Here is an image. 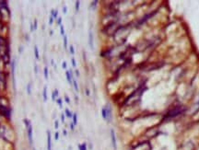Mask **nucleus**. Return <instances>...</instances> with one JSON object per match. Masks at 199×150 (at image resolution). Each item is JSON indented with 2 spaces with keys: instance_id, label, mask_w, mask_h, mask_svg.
I'll return each mask as SVG.
<instances>
[{
  "instance_id": "9",
  "label": "nucleus",
  "mask_w": 199,
  "mask_h": 150,
  "mask_svg": "<svg viewBox=\"0 0 199 150\" xmlns=\"http://www.w3.org/2000/svg\"><path fill=\"white\" fill-rule=\"evenodd\" d=\"M43 101H47L48 99V96H47V86L43 87Z\"/></svg>"
},
{
  "instance_id": "41",
  "label": "nucleus",
  "mask_w": 199,
  "mask_h": 150,
  "mask_svg": "<svg viewBox=\"0 0 199 150\" xmlns=\"http://www.w3.org/2000/svg\"><path fill=\"white\" fill-rule=\"evenodd\" d=\"M63 134H64V135H66V134H67V133H66L65 130H64V131H63Z\"/></svg>"
},
{
  "instance_id": "18",
  "label": "nucleus",
  "mask_w": 199,
  "mask_h": 150,
  "mask_svg": "<svg viewBox=\"0 0 199 150\" xmlns=\"http://www.w3.org/2000/svg\"><path fill=\"white\" fill-rule=\"evenodd\" d=\"M63 41H64V47H65V49H67V36L65 35Z\"/></svg>"
},
{
  "instance_id": "39",
  "label": "nucleus",
  "mask_w": 199,
  "mask_h": 150,
  "mask_svg": "<svg viewBox=\"0 0 199 150\" xmlns=\"http://www.w3.org/2000/svg\"><path fill=\"white\" fill-rule=\"evenodd\" d=\"M86 94L88 95V96L89 95V89H86Z\"/></svg>"
},
{
  "instance_id": "36",
  "label": "nucleus",
  "mask_w": 199,
  "mask_h": 150,
  "mask_svg": "<svg viewBox=\"0 0 199 150\" xmlns=\"http://www.w3.org/2000/svg\"><path fill=\"white\" fill-rule=\"evenodd\" d=\"M97 4H98V1H93L92 4H91V7H96Z\"/></svg>"
},
{
  "instance_id": "40",
  "label": "nucleus",
  "mask_w": 199,
  "mask_h": 150,
  "mask_svg": "<svg viewBox=\"0 0 199 150\" xmlns=\"http://www.w3.org/2000/svg\"><path fill=\"white\" fill-rule=\"evenodd\" d=\"M76 74H77V77L79 76V72H78L77 70H76Z\"/></svg>"
},
{
  "instance_id": "42",
  "label": "nucleus",
  "mask_w": 199,
  "mask_h": 150,
  "mask_svg": "<svg viewBox=\"0 0 199 150\" xmlns=\"http://www.w3.org/2000/svg\"><path fill=\"white\" fill-rule=\"evenodd\" d=\"M53 31H50V35L52 36V35H53Z\"/></svg>"
},
{
  "instance_id": "15",
  "label": "nucleus",
  "mask_w": 199,
  "mask_h": 150,
  "mask_svg": "<svg viewBox=\"0 0 199 150\" xmlns=\"http://www.w3.org/2000/svg\"><path fill=\"white\" fill-rule=\"evenodd\" d=\"M56 102L58 104V106H59V108H63V99H62L61 98H57L56 99Z\"/></svg>"
},
{
  "instance_id": "20",
  "label": "nucleus",
  "mask_w": 199,
  "mask_h": 150,
  "mask_svg": "<svg viewBox=\"0 0 199 150\" xmlns=\"http://www.w3.org/2000/svg\"><path fill=\"white\" fill-rule=\"evenodd\" d=\"M73 86L75 87V89H76V91H78V86H77V82L75 78H73Z\"/></svg>"
},
{
  "instance_id": "7",
  "label": "nucleus",
  "mask_w": 199,
  "mask_h": 150,
  "mask_svg": "<svg viewBox=\"0 0 199 150\" xmlns=\"http://www.w3.org/2000/svg\"><path fill=\"white\" fill-rule=\"evenodd\" d=\"M15 67H16V63H15V60H13V61H12V64H11V72H12V77H13L14 86L16 84V81H15Z\"/></svg>"
},
{
  "instance_id": "17",
  "label": "nucleus",
  "mask_w": 199,
  "mask_h": 150,
  "mask_svg": "<svg viewBox=\"0 0 199 150\" xmlns=\"http://www.w3.org/2000/svg\"><path fill=\"white\" fill-rule=\"evenodd\" d=\"M78 150H87V145H86V143H83L81 145H78Z\"/></svg>"
},
{
  "instance_id": "2",
  "label": "nucleus",
  "mask_w": 199,
  "mask_h": 150,
  "mask_svg": "<svg viewBox=\"0 0 199 150\" xmlns=\"http://www.w3.org/2000/svg\"><path fill=\"white\" fill-rule=\"evenodd\" d=\"M184 108L179 106V107H176V108H174L173 110H172L171 111H169L167 114H166L165 116V118L166 119H170V118H174V117H176V116L178 115H180L181 113H182L184 112Z\"/></svg>"
},
{
  "instance_id": "24",
  "label": "nucleus",
  "mask_w": 199,
  "mask_h": 150,
  "mask_svg": "<svg viewBox=\"0 0 199 150\" xmlns=\"http://www.w3.org/2000/svg\"><path fill=\"white\" fill-rule=\"evenodd\" d=\"M53 20H55V19H53V17L51 15V16H50V18H49V25H50V26H51V25H53Z\"/></svg>"
},
{
  "instance_id": "11",
  "label": "nucleus",
  "mask_w": 199,
  "mask_h": 150,
  "mask_svg": "<svg viewBox=\"0 0 199 150\" xmlns=\"http://www.w3.org/2000/svg\"><path fill=\"white\" fill-rule=\"evenodd\" d=\"M102 117L103 118V120L107 121V111H106L105 106L102 109Z\"/></svg>"
},
{
  "instance_id": "13",
  "label": "nucleus",
  "mask_w": 199,
  "mask_h": 150,
  "mask_svg": "<svg viewBox=\"0 0 199 150\" xmlns=\"http://www.w3.org/2000/svg\"><path fill=\"white\" fill-rule=\"evenodd\" d=\"M65 116L67 118H72V116H73V113L68 109H65Z\"/></svg>"
},
{
  "instance_id": "22",
  "label": "nucleus",
  "mask_w": 199,
  "mask_h": 150,
  "mask_svg": "<svg viewBox=\"0 0 199 150\" xmlns=\"http://www.w3.org/2000/svg\"><path fill=\"white\" fill-rule=\"evenodd\" d=\"M33 28H34V31H36L37 28H38V21H37V19L33 20Z\"/></svg>"
},
{
  "instance_id": "26",
  "label": "nucleus",
  "mask_w": 199,
  "mask_h": 150,
  "mask_svg": "<svg viewBox=\"0 0 199 150\" xmlns=\"http://www.w3.org/2000/svg\"><path fill=\"white\" fill-rule=\"evenodd\" d=\"M58 127H59V121L55 120V130H57Z\"/></svg>"
},
{
  "instance_id": "35",
  "label": "nucleus",
  "mask_w": 199,
  "mask_h": 150,
  "mask_svg": "<svg viewBox=\"0 0 199 150\" xmlns=\"http://www.w3.org/2000/svg\"><path fill=\"white\" fill-rule=\"evenodd\" d=\"M66 12H67V7H66L65 6L63 7V13L64 14H66Z\"/></svg>"
},
{
  "instance_id": "44",
  "label": "nucleus",
  "mask_w": 199,
  "mask_h": 150,
  "mask_svg": "<svg viewBox=\"0 0 199 150\" xmlns=\"http://www.w3.org/2000/svg\"><path fill=\"white\" fill-rule=\"evenodd\" d=\"M33 150H36V149H35V148H33Z\"/></svg>"
},
{
  "instance_id": "34",
  "label": "nucleus",
  "mask_w": 199,
  "mask_h": 150,
  "mask_svg": "<svg viewBox=\"0 0 199 150\" xmlns=\"http://www.w3.org/2000/svg\"><path fill=\"white\" fill-rule=\"evenodd\" d=\"M61 122L62 123H65V114L64 113L61 114Z\"/></svg>"
},
{
  "instance_id": "37",
  "label": "nucleus",
  "mask_w": 199,
  "mask_h": 150,
  "mask_svg": "<svg viewBox=\"0 0 199 150\" xmlns=\"http://www.w3.org/2000/svg\"><path fill=\"white\" fill-rule=\"evenodd\" d=\"M22 51H23V47H22V46H20V47H19V53H22Z\"/></svg>"
},
{
  "instance_id": "31",
  "label": "nucleus",
  "mask_w": 199,
  "mask_h": 150,
  "mask_svg": "<svg viewBox=\"0 0 199 150\" xmlns=\"http://www.w3.org/2000/svg\"><path fill=\"white\" fill-rule=\"evenodd\" d=\"M55 139L57 141L58 139H59V133L58 132H55Z\"/></svg>"
},
{
  "instance_id": "30",
  "label": "nucleus",
  "mask_w": 199,
  "mask_h": 150,
  "mask_svg": "<svg viewBox=\"0 0 199 150\" xmlns=\"http://www.w3.org/2000/svg\"><path fill=\"white\" fill-rule=\"evenodd\" d=\"M57 24L59 25V26H61V25H62V18H61V17H59V18L57 19Z\"/></svg>"
},
{
  "instance_id": "4",
  "label": "nucleus",
  "mask_w": 199,
  "mask_h": 150,
  "mask_svg": "<svg viewBox=\"0 0 199 150\" xmlns=\"http://www.w3.org/2000/svg\"><path fill=\"white\" fill-rule=\"evenodd\" d=\"M46 135H47V150H52V135H51V132L47 130L46 132Z\"/></svg>"
},
{
  "instance_id": "21",
  "label": "nucleus",
  "mask_w": 199,
  "mask_h": 150,
  "mask_svg": "<svg viewBox=\"0 0 199 150\" xmlns=\"http://www.w3.org/2000/svg\"><path fill=\"white\" fill-rule=\"evenodd\" d=\"M69 52H70V53H71L72 55H75V49H74L73 45H70V46H69Z\"/></svg>"
},
{
  "instance_id": "1",
  "label": "nucleus",
  "mask_w": 199,
  "mask_h": 150,
  "mask_svg": "<svg viewBox=\"0 0 199 150\" xmlns=\"http://www.w3.org/2000/svg\"><path fill=\"white\" fill-rule=\"evenodd\" d=\"M23 123L25 124V127H26L29 144L32 145V144H33V127H32V124L31 123V121L28 120V119H24Z\"/></svg>"
},
{
  "instance_id": "32",
  "label": "nucleus",
  "mask_w": 199,
  "mask_h": 150,
  "mask_svg": "<svg viewBox=\"0 0 199 150\" xmlns=\"http://www.w3.org/2000/svg\"><path fill=\"white\" fill-rule=\"evenodd\" d=\"M66 66H67V65H66V62L64 61L63 63H62V67H63V69H66Z\"/></svg>"
},
{
  "instance_id": "10",
  "label": "nucleus",
  "mask_w": 199,
  "mask_h": 150,
  "mask_svg": "<svg viewBox=\"0 0 199 150\" xmlns=\"http://www.w3.org/2000/svg\"><path fill=\"white\" fill-rule=\"evenodd\" d=\"M33 51H34V56H35V58L37 60H39L40 59V53H39V48H38V46H37V45H34V50H33Z\"/></svg>"
},
{
  "instance_id": "38",
  "label": "nucleus",
  "mask_w": 199,
  "mask_h": 150,
  "mask_svg": "<svg viewBox=\"0 0 199 150\" xmlns=\"http://www.w3.org/2000/svg\"><path fill=\"white\" fill-rule=\"evenodd\" d=\"M74 126H75V125H74L73 123L70 124V128H71V130H72V131H74V130H75V129H74Z\"/></svg>"
},
{
  "instance_id": "3",
  "label": "nucleus",
  "mask_w": 199,
  "mask_h": 150,
  "mask_svg": "<svg viewBox=\"0 0 199 150\" xmlns=\"http://www.w3.org/2000/svg\"><path fill=\"white\" fill-rule=\"evenodd\" d=\"M110 134H111V142H112V145H113V148L114 150H117V141H116V135L114 129H111Z\"/></svg>"
},
{
  "instance_id": "25",
  "label": "nucleus",
  "mask_w": 199,
  "mask_h": 150,
  "mask_svg": "<svg viewBox=\"0 0 199 150\" xmlns=\"http://www.w3.org/2000/svg\"><path fill=\"white\" fill-rule=\"evenodd\" d=\"M79 6H80V2L79 1H76V11L77 12L79 11Z\"/></svg>"
},
{
  "instance_id": "33",
  "label": "nucleus",
  "mask_w": 199,
  "mask_h": 150,
  "mask_svg": "<svg viewBox=\"0 0 199 150\" xmlns=\"http://www.w3.org/2000/svg\"><path fill=\"white\" fill-rule=\"evenodd\" d=\"M34 73L36 75L38 74V65H34Z\"/></svg>"
},
{
  "instance_id": "19",
  "label": "nucleus",
  "mask_w": 199,
  "mask_h": 150,
  "mask_svg": "<svg viewBox=\"0 0 199 150\" xmlns=\"http://www.w3.org/2000/svg\"><path fill=\"white\" fill-rule=\"evenodd\" d=\"M27 93L29 95L31 94V83H29V84L27 85Z\"/></svg>"
},
{
  "instance_id": "27",
  "label": "nucleus",
  "mask_w": 199,
  "mask_h": 150,
  "mask_svg": "<svg viewBox=\"0 0 199 150\" xmlns=\"http://www.w3.org/2000/svg\"><path fill=\"white\" fill-rule=\"evenodd\" d=\"M71 63H72V66H73V67H76V66H77V63H76V60H75L74 57L71 59Z\"/></svg>"
},
{
  "instance_id": "16",
  "label": "nucleus",
  "mask_w": 199,
  "mask_h": 150,
  "mask_svg": "<svg viewBox=\"0 0 199 150\" xmlns=\"http://www.w3.org/2000/svg\"><path fill=\"white\" fill-rule=\"evenodd\" d=\"M51 15L53 17V19H57V17H58V11H57V10H53V9H52V11H51Z\"/></svg>"
},
{
  "instance_id": "14",
  "label": "nucleus",
  "mask_w": 199,
  "mask_h": 150,
  "mask_svg": "<svg viewBox=\"0 0 199 150\" xmlns=\"http://www.w3.org/2000/svg\"><path fill=\"white\" fill-rule=\"evenodd\" d=\"M72 119H73V124L74 125H77V113H73V116H72Z\"/></svg>"
},
{
  "instance_id": "8",
  "label": "nucleus",
  "mask_w": 199,
  "mask_h": 150,
  "mask_svg": "<svg viewBox=\"0 0 199 150\" xmlns=\"http://www.w3.org/2000/svg\"><path fill=\"white\" fill-rule=\"evenodd\" d=\"M65 77H66V80H67V82L69 83L70 85H72V83H73V77L71 76V74L69 73L68 70H66V71H65Z\"/></svg>"
},
{
  "instance_id": "28",
  "label": "nucleus",
  "mask_w": 199,
  "mask_h": 150,
  "mask_svg": "<svg viewBox=\"0 0 199 150\" xmlns=\"http://www.w3.org/2000/svg\"><path fill=\"white\" fill-rule=\"evenodd\" d=\"M53 94L55 95V97L57 99V98H58V95H59V92H58V89H55V90H53Z\"/></svg>"
},
{
  "instance_id": "29",
  "label": "nucleus",
  "mask_w": 199,
  "mask_h": 150,
  "mask_svg": "<svg viewBox=\"0 0 199 150\" xmlns=\"http://www.w3.org/2000/svg\"><path fill=\"white\" fill-rule=\"evenodd\" d=\"M65 102L67 103V104H70V99H69V97L68 96H65Z\"/></svg>"
},
{
  "instance_id": "23",
  "label": "nucleus",
  "mask_w": 199,
  "mask_h": 150,
  "mask_svg": "<svg viewBox=\"0 0 199 150\" xmlns=\"http://www.w3.org/2000/svg\"><path fill=\"white\" fill-rule=\"evenodd\" d=\"M60 32H61V35L63 36V37L65 35V29H64L63 25H61V26H60Z\"/></svg>"
},
{
  "instance_id": "43",
  "label": "nucleus",
  "mask_w": 199,
  "mask_h": 150,
  "mask_svg": "<svg viewBox=\"0 0 199 150\" xmlns=\"http://www.w3.org/2000/svg\"><path fill=\"white\" fill-rule=\"evenodd\" d=\"M51 64L53 65H55V62H53V60H51Z\"/></svg>"
},
{
  "instance_id": "6",
  "label": "nucleus",
  "mask_w": 199,
  "mask_h": 150,
  "mask_svg": "<svg viewBox=\"0 0 199 150\" xmlns=\"http://www.w3.org/2000/svg\"><path fill=\"white\" fill-rule=\"evenodd\" d=\"M89 45L91 50L94 49V39H93V33L91 31L89 32Z\"/></svg>"
},
{
  "instance_id": "5",
  "label": "nucleus",
  "mask_w": 199,
  "mask_h": 150,
  "mask_svg": "<svg viewBox=\"0 0 199 150\" xmlns=\"http://www.w3.org/2000/svg\"><path fill=\"white\" fill-rule=\"evenodd\" d=\"M106 108V111H107V122L110 123L112 121V118H113V114H112V108L109 104H107L105 106Z\"/></svg>"
},
{
  "instance_id": "12",
  "label": "nucleus",
  "mask_w": 199,
  "mask_h": 150,
  "mask_svg": "<svg viewBox=\"0 0 199 150\" xmlns=\"http://www.w3.org/2000/svg\"><path fill=\"white\" fill-rule=\"evenodd\" d=\"M43 76H44L45 79H48V77H49V70H48L47 66H45L44 69H43Z\"/></svg>"
}]
</instances>
